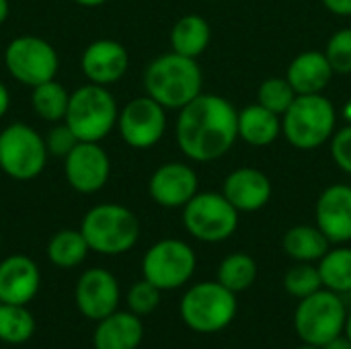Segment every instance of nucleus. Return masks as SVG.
Here are the masks:
<instances>
[{
	"mask_svg": "<svg viewBox=\"0 0 351 349\" xmlns=\"http://www.w3.org/2000/svg\"><path fill=\"white\" fill-rule=\"evenodd\" d=\"M282 136V117L255 103L239 111V138L249 146L263 148Z\"/></svg>",
	"mask_w": 351,
	"mask_h": 349,
	"instance_id": "22",
	"label": "nucleus"
},
{
	"mask_svg": "<svg viewBox=\"0 0 351 349\" xmlns=\"http://www.w3.org/2000/svg\"><path fill=\"white\" fill-rule=\"evenodd\" d=\"M78 6H86V8H97V6H103L105 2L109 0H74Z\"/></svg>",
	"mask_w": 351,
	"mask_h": 349,
	"instance_id": "39",
	"label": "nucleus"
},
{
	"mask_svg": "<svg viewBox=\"0 0 351 349\" xmlns=\"http://www.w3.org/2000/svg\"><path fill=\"white\" fill-rule=\"evenodd\" d=\"M35 333V317L23 304L0 302V341L8 346L27 344Z\"/></svg>",
	"mask_w": 351,
	"mask_h": 349,
	"instance_id": "29",
	"label": "nucleus"
},
{
	"mask_svg": "<svg viewBox=\"0 0 351 349\" xmlns=\"http://www.w3.org/2000/svg\"><path fill=\"white\" fill-rule=\"evenodd\" d=\"M224 197L239 210V212H259L263 210L274 193L271 179L253 167H241L232 171L222 185Z\"/></svg>",
	"mask_w": 351,
	"mask_h": 349,
	"instance_id": "18",
	"label": "nucleus"
},
{
	"mask_svg": "<svg viewBox=\"0 0 351 349\" xmlns=\"http://www.w3.org/2000/svg\"><path fill=\"white\" fill-rule=\"evenodd\" d=\"M80 232L90 251L99 255H123L140 239V220L125 206L99 204L84 214Z\"/></svg>",
	"mask_w": 351,
	"mask_h": 349,
	"instance_id": "4",
	"label": "nucleus"
},
{
	"mask_svg": "<svg viewBox=\"0 0 351 349\" xmlns=\"http://www.w3.org/2000/svg\"><path fill=\"white\" fill-rule=\"evenodd\" d=\"M331 158L335 160V165L351 175V123L346 128L337 130L331 138Z\"/></svg>",
	"mask_w": 351,
	"mask_h": 349,
	"instance_id": "35",
	"label": "nucleus"
},
{
	"mask_svg": "<svg viewBox=\"0 0 351 349\" xmlns=\"http://www.w3.org/2000/svg\"><path fill=\"white\" fill-rule=\"evenodd\" d=\"M282 247L284 253L296 263H319L331 249V243L317 224H298L286 230Z\"/></svg>",
	"mask_w": 351,
	"mask_h": 349,
	"instance_id": "23",
	"label": "nucleus"
},
{
	"mask_svg": "<svg viewBox=\"0 0 351 349\" xmlns=\"http://www.w3.org/2000/svg\"><path fill=\"white\" fill-rule=\"evenodd\" d=\"M197 257L191 245L179 239H162L154 243L142 259V276L158 290L183 288L195 274Z\"/></svg>",
	"mask_w": 351,
	"mask_h": 349,
	"instance_id": "11",
	"label": "nucleus"
},
{
	"mask_svg": "<svg viewBox=\"0 0 351 349\" xmlns=\"http://www.w3.org/2000/svg\"><path fill=\"white\" fill-rule=\"evenodd\" d=\"M175 138L189 160L214 163L239 140V111L226 97L202 93L179 109Z\"/></svg>",
	"mask_w": 351,
	"mask_h": 349,
	"instance_id": "1",
	"label": "nucleus"
},
{
	"mask_svg": "<svg viewBox=\"0 0 351 349\" xmlns=\"http://www.w3.org/2000/svg\"><path fill=\"white\" fill-rule=\"evenodd\" d=\"M160 292L152 282L148 280H140L136 282L130 290H128V306L134 315L138 317H144V315H150L158 309L160 304Z\"/></svg>",
	"mask_w": 351,
	"mask_h": 349,
	"instance_id": "33",
	"label": "nucleus"
},
{
	"mask_svg": "<svg viewBox=\"0 0 351 349\" xmlns=\"http://www.w3.org/2000/svg\"><path fill=\"white\" fill-rule=\"evenodd\" d=\"M144 339V325L132 311H115L97 323L95 349H138Z\"/></svg>",
	"mask_w": 351,
	"mask_h": 349,
	"instance_id": "21",
	"label": "nucleus"
},
{
	"mask_svg": "<svg viewBox=\"0 0 351 349\" xmlns=\"http://www.w3.org/2000/svg\"><path fill=\"white\" fill-rule=\"evenodd\" d=\"M315 220L331 245L351 241V185H329L317 200Z\"/></svg>",
	"mask_w": 351,
	"mask_h": 349,
	"instance_id": "17",
	"label": "nucleus"
},
{
	"mask_svg": "<svg viewBox=\"0 0 351 349\" xmlns=\"http://www.w3.org/2000/svg\"><path fill=\"white\" fill-rule=\"evenodd\" d=\"M212 39L210 23L202 14H185L171 29V47L175 53L187 58H199Z\"/></svg>",
	"mask_w": 351,
	"mask_h": 349,
	"instance_id": "24",
	"label": "nucleus"
},
{
	"mask_svg": "<svg viewBox=\"0 0 351 349\" xmlns=\"http://www.w3.org/2000/svg\"><path fill=\"white\" fill-rule=\"evenodd\" d=\"M343 335L351 341V311L348 313V321H346V331H343Z\"/></svg>",
	"mask_w": 351,
	"mask_h": 349,
	"instance_id": "42",
	"label": "nucleus"
},
{
	"mask_svg": "<svg viewBox=\"0 0 351 349\" xmlns=\"http://www.w3.org/2000/svg\"><path fill=\"white\" fill-rule=\"evenodd\" d=\"M317 267L321 274L323 288L337 292L341 296L351 292V247L348 245L331 247L323 255Z\"/></svg>",
	"mask_w": 351,
	"mask_h": 349,
	"instance_id": "26",
	"label": "nucleus"
},
{
	"mask_svg": "<svg viewBox=\"0 0 351 349\" xmlns=\"http://www.w3.org/2000/svg\"><path fill=\"white\" fill-rule=\"evenodd\" d=\"M119 282L117 278L103 267H90L86 269L74 290V302L76 309L90 321H101L117 311L119 306Z\"/></svg>",
	"mask_w": 351,
	"mask_h": 349,
	"instance_id": "14",
	"label": "nucleus"
},
{
	"mask_svg": "<svg viewBox=\"0 0 351 349\" xmlns=\"http://www.w3.org/2000/svg\"><path fill=\"white\" fill-rule=\"evenodd\" d=\"M348 313L341 294L321 288L298 300L294 311V331L302 344L323 348L343 335Z\"/></svg>",
	"mask_w": 351,
	"mask_h": 349,
	"instance_id": "7",
	"label": "nucleus"
},
{
	"mask_svg": "<svg viewBox=\"0 0 351 349\" xmlns=\"http://www.w3.org/2000/svg\"><path fill=\"white\" fill-rule=\"evenodd\" d=\"M296 97L298 95L292 88V84L288 82V78H282V76L265 78L257 91V103L263 105L265 109L274 111L280 117L290 109V105L296 101Z\"/></svg>",
	"mask_w": 351,
	"mask_h": 349,
	"instance_id": "30",
	"label": "nucleus"
},
{
	"mask_svg": "<svg viewBox=\"0 0 351 349\" xmlns=\"http://www.w3.org/2000/svg\"><path fill=\"white\" fill-rule=\"evenodd\" d=\"M8 12H10L8 0H0V25H4V21L8 19Z\"/></svg>",
	"mask_w": 351,
	"mask_h": 349,
	"instance_id": "40",
	"label": "nucleus"
},
{
	"mask_svg": "<svg viewBox=\"0 0 351 349\" xmlns=\"http://www.w3.org/2000/svg\"><path fill=\"white\" fill-rule=\"evenodd\" d=\"M284 288L290 296L302 300L323 288L319 267L315 263H296L284 276Z\"/></svg>",
	"mask_w": 351,
	"mask_h": 349,
	"instance_id": "31",
	"label": "nucleus"
},
{
	"mask_svg": "<svg viewBox=\"0 0 351 349\" xmlns=\"http://www.w3.org/2000/svg\"><path fill=\"white\" fill-rule=\"evenodd\" d=\"M325 56L335 74H351V27H343L329 37Z\"/></svg>",
	"mask_w": 351,
	"mask_h": 349,
	"instance_id": "32",
	"label": "nucleus"
},
{
	"mask_svg": "<svg viewBox=\"0 0 351 349\" xmlns=\"http://www.w3.org/2000/svg\"><path fill=\"white\" fill-rule=\"evenodd\" d=\"M119 107L107 86L82 84L70 93L64 121L80 142H101L117 128Z\"/></svg>",
	"mask_w": 351,
	"mask_h": 349,
	"instance_id": "5",
	"label": "nucleus"
},
{
	"mask_svg": "<svg viewBox=\"0 0 351 349\" xmlns=\"http://www.w3.org/2000/svg\"><path fill=\"white\" fill-rule=\"evenodd\" d=\"M216 280L234 294L247 292L257 280V263L247 253H230L220 261Z\"/></svg>",
	"mask_w": 351,
	"mask_h": 349,
	"instance_id": "28",
	"label": "nucleus"
},
{
	"mask_svg": "<svg viewBox=\"0 0 351 349\" xmlns=\"http://www.w3.org/2000/svg\"><path fill=\"white\" fill-rule=\"evenodd\" d=\"M239 210L218 191H197L183 206L185 230L202 243L228 241L239 228Z\"/></svg>",
	"mask_w": 351,
	"mask_h": 349,
	"instance_id": "8",
	"label": "nucleus"
},
{
	"mask_svg": "<svg viewBox=\"0 0 351 349\" xmlns=\"http://www.w3.org/2000/svg\"><path fill=\"white\" fill-rule=\"evenodd\" d=\"M325 8L337 16H351V0H321Z\"/></svg>",
	"mask_w": 351,
	"mask_h": 349,
	"instance_id": "36",
	"label": "nucleus"
},
{
	"mask_svg": "<svg viewBox=\"0 0 351 349\" xmlns=\"http://www.w3.org/2000/svg\"><path fill=\"white\" fill-rule=\"evenodd\" d=\"M185 327L195 333L212 335L228 329L239 313L237 294L224 288L218 280L193 284L179 304Z\"/></svg>",
	"mask_w": 351,
	"mask_h": 349,
	"instance_id": "3",
	"label": "nucleus"
},
{
	"mask_svg": "<svg viewBox=\"0 0 351 349\" xmlns=\"http://www.w3.org/2000/svg\"><path fill=\"white\" fill-rule=\"evenodd\" d=\"M80 68L88 82L109 86L123 78L130 68V53L115 39H97L80 56Z\"/></svg>",
	"mask_w": 351,
	"mask_h": 349,
	"instance_id": "16",
	"label": "nucleus"
},
{
	"mask_svg": "<svg viewBox=\"0 0 351 349\" xmlns=\"http://www.w3.org/2000/svg\"><path fill=\"white\" fill-rule=\"evenodd\" d=\"M337 111L333 103L321 95H298L290 109L282 115V134L298 150H315L333 138Z\"/></svg>",
	"mask_w": 351,
	"mask_h": 349,
	"instance_id": "6",
	"label": "nucleus"
},
{
	"mask_svg": "<svg viewBox=\"0 0 351 349\" xmlns=\"http://www.w3.org/2000/svg\"><path fill=\"white\" fill-rule=\"evenodd\" d=\"M80 140L76 138V134L68 128L66 121H58L53 123V128L47 132L45 136V144H47V152L51 156H60V158H66L74 146L78 144Z\"/></svg>",
	"mask_w": 351,
	"mask_h": 349,
	"instance_id": "34",
	"label": "nucleus"
},
{
	"mask_svg": "<svg viewBox=\"0 0 351 349\" xmlns=\"http://www.w3.org/2000/svg\"><path fill=\"white\" fill-rule=\"evenodd\" d=\"M296 349H321V348H317V346H308V344H302L300 348H296Z\"/></svg>",
	"mask_w": 351,
	"mask_h": 349,
	"instance_id": "43",
	"label": "nucleus"
},
{
	"mask_svg": "<svg viewBox=\"0 0 351 349\" xmlns=\"http://www.w3.org/2000/svg\"><path fill=\"white\" fill-rule=\"evenodd\" d=\"M4 66L16 82L33 88L56 78L60 58L47 39L37 35H19L4 49Z\"/></svg>",
	"mask_w": 351,
	"mask_h": 349,
	"instance_id": "10",
	"label": "nucleus"
},
{
	"mask_svg": "<svg viewBox=\"0 0 351 349\" xmlns=\"http://www.w3.org/2000/svg\"><path fill=\"white\" fill-rule=\"evenodd\" d=\"M41 274L27 255H10L0 261V302L27 306L39 292Z\"/></svg>",
	"mask_w": 351,
	"mask_h": 349,
	"instance_id": "19",
	"label": "nucleus"
},
{
	"mask_svg": "<svg viewBox=\"0 0 351 349\" xmlns=\"http://www.w3.org/2000/svg\"><path fill=\"white\" fill-rule=\"evenodd\" d=\"M64 175L74 191L82 195L97 193L111 177L109 154L99 142H78L64 158Z\"/></svg>",
	"mask_w": 351,
	"mask_h": 349,
	"instance_id": "13",
	"label": "nucleus"
},
{
	"mask_svg": "<svg viewBox=\"0 0 351 349\" xmlns=\"http://www.w3.org/2000/svg\"><path fill=\"white\" fill-rule=\"evenodd\" d=\"M333 74L325 51L317 49L298 53L286 70V78L296 95H321L329 86Z\"/></svg>",
	"mask_w": 351,
	"mask_h": 349,
	"instance_id": "20",
	"label": "nucleus"
},
{
	"mask_svg": "<svg viewBox=\"0 0 351 349\" xmlns=\"http://www.w3.org/2000/svg\"><path fill=\"white\" fill-rule=\"evenodd\" d=\"M117 130L130 148H152L162 140L167 132V109L148 95L136 97L119 111Z\"/></svg>",
	"mask_w": 351,
	"mask_h": 349,
	"instance_id": "12",
	"label": "nucleus"
},
{
	"mask_svg": "<svg viewBox=\"0 0 351 349\" xmlns=\"http://www.w3.org/2000/svg\"><path fill=\"white\" fill-rule=\"evenodd\" d=\"M343 117H346L348 123H351V99L346 103V107H343Z\"/></svg>",
	"mask_w": 351,
	"mask_h": 349,
	"instance_id": "41",
	"label": "nucleus"
},
{
	"mask_svg": "<svg viewBox=\"0 0 351 349\" xmlns=\"http://www.w3.org/2000/svg\"><path fill=\"white\" fill-rule=\"evenodd\" d=\"M8 107H10V93L6 88V84L0 82V119L8 113Z\"/></svg>",
	"mask_w": 351,
	"mask_h": 349,
	"instance_id": "37",
	"label": "nucleus"
},
{
	"mask_svg": "<svg viewBox=\"0 0 351 349\" xmlns=\"http://www.w3.org/2000/svg\"><path fill=\"white\" fill-rule=\"evenodd\" d=\"M70 103V93L56 78L31 88V107L39 119L47 123L64 121Z\"/></svg>",
	"mask_w": 351,
	"mask_h": 349,
	"instance_id": "27",
	"label": "nucleus"
},
{
	"mask_svg": "<svg viewBox=\"0 0 351 349\" xmlns=\"http://www.w3.org/2000/svg\"><path fill=\"white\" fill-rule=\"evenodd\" d=\"M45 138L27 123H10L0 132V169L14 181L39 177L47 163Z\"/></svg>",
	"mask_w": 351,
	"mask_h": 349,
	"instance_id": "9",
	"label": "nucleus"
},
{
	"mask_svg": "<svg viewBox=\"0 0 351 349\" xmlns=\"http://www.w3.org/2000/svg\"><path fill=\"white\" fill-rule=\"evenodd\" d=\"M88 251H90V247H88L84 234L74 228L58 230L47 243V259L56 267H62V269H72V267L80 265L86 259Z\"/></svg>",
	"mask_w": 351,
	"mask_h": 349,
	"instance_id": "25",
	"label": "nucleus"
},
{
	"mask_svg": "<svg viewBox=\"0 0 351 349\" xmlns=\"http://www.w3.org/2000/svg\"><path fill=\"white\" fill-rule=\"evenodd\" d=\"M204 74L195 58L175 51L154 58L144 70V91L165 109H183L204 91Z\"/></svg>",
	"mask_w": 351,
	"mask_h": 349,
	"instance_id": "2",
	"label": "nucleus"
},
{
	"mask_svg": "<svg viewBox=\"0 0 351 349\" xmlns=\"http://www.w3.org/2000/svg\"><path fill=\"white\" fill-rule=\"evenodd\" d=\"M197 173L187 163H165L148 181V193L152 202L169 210L183 208L197 193Z\"/></svg>",
	"mask_w": 351,
	"mask_h": 349,
	"instance_id": "15",
	"label": "nucleus"
},
{
	"mask_svg": "<svg viewBox=\"0 0 351 349\" xmlns=\"http://www.w3.org/2000/svg\"><path fill=\"white\" fill-rule=\"evenodd\" d=\"M321 349H351V341L346 337V335H341V337H337V339L329 341L327 346H323Z\"/></svg>",
	"mask_w": 351,
	"mask_h": 349,
	"instance_id": "38",
	"label": "nucleus"
}]
</instances>
